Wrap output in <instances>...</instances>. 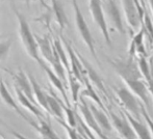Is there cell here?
<instances>
[{
    "instance_id": "1",
    "label": "cell",
    "mask_w": 153,
    "mask_h": 139,
    "mask_svg": "<svg viewBox=\"0 0 153 139\" xmlns=\"http://www.w3.org/2000/svg\"><path fill=\"white\" fill-rule=\"evenodd\" d=\"M12 8H13V10H14L15 15H16L17 20H18L19 38H20L21 44H22L25 52L27 53V55H28L30 58L33 59L34 61H36L38 65H41V68H42L46 63L40 57V51H39L38 42H36V36L31 32L28 22L26 21L25 17L20 13V10L16 7V5H14V3H12Z\"/></svg>"
},
{
    "instance_id": "2",
    "label": "cell",
    "mask_w": 153,
    "mask_h": 139,
    "mask_svg": "<svg viewBox=\"0 0 153 139\" xmlns=\"http://www.w3.org/2000/svg\"><path fill=\"white\" fill-rule=\"evenodd\" d=\"M107 63L113 67L115 72L122 78L124 82L134 80H142L143 75L139 68V63L135 61V58L125 59H111L107 58Z\"/></svg>"
},
{
    "instance_id": "3",
    "label": "cell",
    "mask_w": 153,
    "mask_h": 139,
    "mask_svg": "<svg viewBox=\"0 0 153 139\" xmlns=\"http://www.w3.org/2000/svg\"><path fill=\"white\" fill-rule=\"evenodd\" d=\"M125 18L131 31L141 30L146 13L139 0H121Z\"/></svg>"
},
{
    "instance_id": "4",
    "label": "cell",
    "mask_w": 153,
    "mask_h": 139,
    "mask_svg": "<svg viewBox=\"0 0 153 139\" xmlns=\"http://www.w3.org/2000/svg\"><path fill=\"white\" fill-rule=\"evenodd\" d=\"M72 4H73V10H74L75 25H76V28L78 30L79 35L82 38L83 43L87 45V47L89 48L90 52L92 53L94 58L98 61V58H97V55H96V50H95V40L92 36L91 30H90L89 26H88V23L85 20V17H83L80 8H79L77 0H72Z\"/></svg>"
},
{
    "instance_id": "5",
    "label": "cell",
    "mask_w": 153,
    "mask_h": 139,
    "mask_svg": "<svg viewBox=\"0 0 153 139\" xmlns=\"http://www.w3.org/2000/svg\"><path fill=\"white\" fill-rule=\"evenodd\" d=\"M116 93H117V96L121 101L122 105L129 112V114L132 117L134 116L135 119L140 121V115L142 113L143 105L139 102L134 93L127 89L126 87H120V88L116 89Z\"/></svg>"
},
{
    "instance_id": "6",
    "label": "cell",
    "mask_w": 153,
    "mask_h": 139,
    "mask_svg": "<svg viewBox=\"0 0 153 139\" xmlns=\"http://www.w3.org/2000/svg\"><path fill=\"white\" fill-rule=\"evenodd\" d=\"M89 8L93 20L96 23L98 28L100 29L105 42L108 45H111V35H109L108 27H107V22L105 20V14H104V10H103L101 0H90Z\"/></svg>"
},
{
    "instance_id": "7",
    "label": "cell",
    "mask_w": 153,
    "mask_h": 139,
    "mask_svg": "<svg viewBox=\"0 0 153 139\" xmlns=\"http://www.w3.org/2000/svg\"><path fill=\"white\" fill-rule=\"evenodd\" d=\"M102 7L103 10H104V14L111 20V24L116 28V30L119 31L122 35H125L126 33V29H125L124 24H123L120 10L115 0H105L102 4Z\"/></svg>"
},
{
    "instance_id": "8",
    "label": "cell",
    "mask_w": 153,
    "mask_h": 139,
    "mask_svg": "<svg viewBox=\"0 0 153 139\" xmlns=\"http://www.w3.org/2000/svg\"><path fill=\"white\" fill-rule=\"evenodd\" d=\"M62 43H64L65 47H66L67 53H68V56H69V61H70V73H69V74H72L79 82H82V81L85 80V79H83L85 78V77H83L85 69H83L82 63H81L78 55L73 50L72 47L70 46V44H69L66 40H62Z\"/></svg>"
},
{
    "instance_id": "9",
    "label": "cell",
    "mask_w": 153,
    "mask_h": 139,
    "mask_svg": "<svg viewBox=\"0 0 153 139\" xmlns=\"http://www.w3.org/2000/svg\"><path fill=\"white\" fill-rule=\"evenodd\" d=\"M14 78L15 84L14 86L18 87L27 98L32 102L33 104H36L38 106V103L34 100V96H33V89H32L30 80H29V77L23 72L22 70H19L17 73H10Z\"/></svg>"
},
{
    "instance_id": "10",
    "label": "cell",
    "mask_w": 153,
    "mask_h": 139,
    "mask_svg": "<svg viewBox=\"0 0 153 139\" xmlns=\"http://www.w3.org/2000/svg\"><path fill=\"white\" fill-rule=\"evenodd\" d=\"M144 30L141 28L131 38L130 45H129L128 49V54L129 57L131 58H135L137 57H147V52H146L145 45H144Z\"/></svg>"
},
{
    "instance_id": "11",
    "label": "cell",
    "mask_w": 153,
    "mask_h": 139,
    "mask_svg": "<svg viewBox=\"0 0 153 139\" xmlns=\"http://www.w3.org/2000/svg\"><path fill=\"white\" fill-rule=\"evenodd\" d=\"M36 38L38 42L40 54L51 65L56 58V53H55L53 44H51L50 40L47 36H36Z\"/></svg>"
},
{
    "instance_id": "12",
    "label": "cell",
    "mask_w": 153,
    "mask_h": 139,
    "mask_svg": "<svg viewBox=\"0 0 153 139\" xmlns=\"http://www.w3.org/2000/svg\"><path fill=\"white\" fill-rule=\"evenodd\" d=\"M111 117L115 128L118 130L121 136L124 139H137L135 137V132L133 130L132 126L130 123L126 121L125 118H120L119 116L115 114V113L111 112Z\"/></svg>"
},
{
    "instance_id": "13",
    "label": "cell",
    "mask_w": 153,
    "mask_h": 139,
    "mask_svg": "<svg viewBox=\"0 0 153 139\" xmlns=\"http://www.w3.org/2000/svg\"><path fill=\"white\" fill-rule=\"evenodd\" d=\"M0 99L7 105L8 107H10L12 109H14V110L16 111V112L18 113L22 118H24L25 121H27V123L31 124L32 121H30V119H29L28 117H27L26 115L22 112V110H21L20 107H19L16 102H15V99L13 98V96L10 95V93L8 91L7 87H6L5 83H4V81L2 80L1 78H0Z\"/></svg>"
},
{
    "instance_id": "14",
    "label": "cell",
    "mask_w": 153,
    "mask_h": 139,
    "mask_svg": "<svg viewBox=\"0 0 153 139\" xmlns=\"http://www.w3.org/2000/svg\"><path fill=\"white\" fill-rule=\"evenodd\" d=\"M80 101H81V104L79 105V110H80V112H81V114H82L87 125L89 126L90 128H92L100 137H102L103 139H106L104 134H103V132H101V129L99 128V126H98V124H97L96 119H95L94 115H93L91 109H90V106L85 103L82 98H80Z\"/></svg>"
},
{
    "instance_id": "15",
    "label": "cell",
    "mask_w": 153,
    "mask_h": 139,
    "mask_svg": "<svg viewBox=\"0 0 153 139\" xmlns=\"http://www.w3.org/2000/svg\"><path fill=\"white\" fill-rule=\"evenodd\" d=\"M15 88V93H16V96H17V99H18L19 103L22 107H24V108H26L28 111H30L32 114H34L36 116V118H38V121H43L44 119V114H43L42 111L39 109V107L36 106V104H33L30 100L28 99V98L26 97V96L24 95V93H22V91L20 90V89L18 88V87L14 86Z\"/></svg>"
},
{
    "instance_id": "16",
    "label": "cell",
    "mask_w": 153,
    "mask_h": 139,
    "mask_svg": "<svg viewBox=\"0 0 153 139\" xmlns=\"http://www.w3.org/2000/svg\"><path fill=\"white\" fill-rule=\"evenodd\" d=\"M126 83L127 86L130 88L133 93L140 98L142 102H144L147 107H149V88H147L146 84L142 80L128 81Z\"/></svg>"
},
{
    "instance_id": "17",
    "label": "cell",
    "mask_w": 153,
    "mask_h": 139,
    "mask_svg": "<svg viewBox=\"0 0 153 139\" xmlns=\"http://www.w3.org/2000/svg\"><path fill=\"white\" fill-rule=\"evenodd\" d=\"M51 12H52V16L54 17L61 30L62 31L68 26L69 21L66 13H65L64 6L59 0H51Z\"/></svg>"
},
{
    "instance_id": "18",
    "label": "cell",
    "mask_w": 153,
    "mask_h": 139,
    "mask_svg": "<svg viewBox=\"0 0 153 139\" xmlns=\"http://www.w3.org/2000/svg\"><path fill=\"white\" fill-rule=\"evenodd\" d=\"M42 69L45 71L46 75L48 76V79L50 81V83L57 89V90L61 93V95L64 98L65 102H66L67 106H69V101H68V98H67V95H66V90H65V86H64V82L59 79V77L57 76L56 74L54 73V71L51 69L47 63H45L44 65L42 67Z\"/></svg>"
},
{
    "instance_id": "19",
    "label": "cell",
    "mask_w": 153,
    "mask_h": 139,
    "mask_svg": "<svg viewBox=\"0 0 153 139\" xmlns=\"http://www.w3.org/2000/svg\"><path fill=\"white\" fill-rule=\"evenodd\" d=\"M29 80H30L32 89H33V96H34V100L38 103V105H40L43 109H44L46 112L49 113V107H48V101H47V95L43 91V89L41 88L40 84L36 82V80L34 79V77L31 74H28Z\"/></svg>"
},
{
    "instance_id": "20",
    "label": "cell",
    "mask_w": 153,
    "mask_h": 139,
    "mask_svg": "<svg viewBox=\"0 0 153 139\" xmlns=\"http://www.w3.org/2000/svg\"><path fill=\"white\" fill-rule=\"evenodd\" d=\"M77 55H78L79 59H80L81 63H82V67H83V69H85V74L88 75V78H89V80H91L99 89H101V90L103 91V93H106V90H105V88H104V85H103V81H102V79H101V77L97 74L96 71L93 69L92 65H90V63H88V61L85 60L82 56H80V55L78 54V52H77Z\"/></svg>"
},
{
    "instance_id": "21",
    "label": "cell",
    "mask_w": 153,
    "mask_h": 139,
    "mask_svg": "<svg viewBox=\"0 0 153 139\" xmlns=\"http://www.w3.org/2000/svg\"><path fill=\"white\" fill-rule=\"evenodd\" d=\"M126 117L128 119V121L130 123V125L132 126L134 132L137 134L140 139H152V136L150 134V130L147 126H145L143 123H141V121H137L134 117L131 116L129 113L126 114Z\"/></svg>"
},
{
    "instance_id": "22",
    "label": "cell",
    "mask_w": 153,
    "mask_h": 139,
    "mask_svg": "<svg viewBox=\"0 0 153 139\" xmlns=\"http://www.w3.org/2000/svg\"><path fill=\"white\" fill-rule=\"evenodd\" d=\"M31 126L39 132V134H40L43 139H56L59 137L52 130L49 121H46L44 119L39 121V124H36L32 121Z\"/></svg>"
},
{
    "instance_id": "23",
    "label": "cell",
    "mask_w": 153,
    "mask_h": 139,
    "mask_svg": "<svg viewBox=\"0 0 153 139\" xmlns=\"http://www.w3.org/2000/svg\"><path fill=\"white\" fill-rule=\"evenodd\" d=\"M90 109H91V111H92L93 115H94L95 119H96L97 124H98L99 128H100L104 133L111 131V123H109L107 116L104 114V112L101 111L100 109H98L96 106H94V105H90Z\"/></svg>"
},
{
    "instance_id": "24",
    "label": "cell",
    "mask_w": 153,
    "mask_h": 139,
    "mask_svg": "<svg viewBox=\"0 0 153 139\" xmlns=\"http://www.w3.org/2000/svg\"><path fill=\"white\" fill-rule=\"evenodd\" d=\"M47 101H48L49 113L59 121H64V107L57 100V98H55L54 96L47 95Z\"/></svg>"
},
{
    "instance_id": "25",
    "label": "cell",
    "mask_w": 153,
    "mask_h": 139,
    "mask_svg": "<svg viewBox=\"0 0 153 139\" xmlns=\"http://www.w3.org/2000/svg\"><path fill=\"white\" fill-rule=\"evenodd\" d=\"M53 47H54L55 52H56L57 56H59V60L65 67V69L68 71V73H70V61H69L68 57H67L68 53H67V51H65L62 42L59 40H57V38H55L53 40Z\"/></svg>"
},
{
    "instance_id": "26",
    "label": "cell",
    "mask_w": 153,
    "mask_h": 139,
    "mask_svg": "<svg viewBox=\"0 0 153 139\" xmlns=\"http://www.w3.org/2000/svg\"><path fill=\"white\" fill-rule=\"evenodd\" d=\"M139 68L141 71L143 78L146 79V81L148 82L149 85H152V80H151V72H150V63H148L147 57H139Z\"/></svg>"
},
{
    "instance_id": "27",
    "label": "cell",
    "mask_w": 153,
    "mask_h": 139,
    "mask_svg": "<svg viewBox=\"0 0 153 139\" xmlns=\"http://www.w3.org/2000/svg\"><path fill=\"white\" fill-rule=\"evenodd\" d=\"M85 89L81 93L80 97L83 98V97H88L90 98V99H92L93 101L95 102V103H97L100 107H102V102H101V100L99 99L98 95L96 93V91L94 90V88H93L92 84L89 82V80L88 79H85Z\"/></svg>"
},
{
    "instance_id": "28",
    "label": "cell",
    "mask_w": 153,
    "mask_h": 139,
    "mask_svg": "<svg viewBox=\"0 0 153 139\" xmlns=\"http://www.w3.org/2000/svg\"><path fill=\"white\" fill-rule=\"evenodd\" d=\"M69 85H70V89H71V93H72V99L73 102L76 103L77 100H78V95H79V90H80L81 84L72 74H69Z\"/></svg>"
},
{
    "instance_id": "29",
    "label": "cell",
    "mask_w": 153,
    "mask_h": 139,
    "mask_svg": "<svg viewBox=\"0 0 153 139\" xmlns=\"http://www.w3.org/2000/svg\"><path fill=\"white\" fill-rule=\"evenodd\" d=\"M142 28L144 30V35L147 36L149 42L153 44V23L150 19V17L147 14L145 15L143 20V25H142Z\"/></svg>"
},
{
    "instance_id": "30",
    "label": "cell",
    "mask_w": 153,
    "mask_h": 139,
    "mask_svg": "<svg viewBox=\"0 0 153 139\" xmlns=\"http://www.w3.org/2000/svg\"><path fill=\"white\" fill-rule=\"evenodd\" d=\"M12 38H6V40L0 42V63L4 61L8 57L10 47H12Z\"/></svg>"
},
{
    "instance_id": "31",
    "label": "cell",
    "mask_w": 153,
    "mask_h": 139,
    "mask_svg": "<svg viewBox=\"0 0 153 139\" xmlns=\"http://www.w3.org/2000/svg\"><path fill=\"white\" fill-rule=\"evenodd\" d=\"M64 107V111L66 113L67 116V123H68V126L74 129L76 127V114L75 112L70 108V106H62Z\"/></svg>"
},
{
    "instance_id": "32",
    "label": "cell",
    "mask_w": 153,
    "mask_h": 139,
    "mask_svg": "<svg viewBox=\"0 0 153 139\" xmlns=\"http://www.w3.org/2000/svg\"><path fill=\"white\" fill-rule=\"evenodd\" d=\"M59 123L62 124V126H64L65 128L67 129V132H68V135H69V138L70 139H79L78 138V135H77V133H76V131H75L73 128H71V127H69L68 125H65L64 124V121H59Z\"/></svg>"
},
{
    "instance_id": "33",
    "label": "cell",
    "mask_w": 153,
    "mask_h": 139,
    "mask_svg": "<svg viewBox=\"0 0 153 139\" xmlns=\"http://www.w3.org/2000/svg\"><path fill=\"white\" fill-rule=\"evenodd\" d=\"M142 113H143L144 117H145L146 121H147L148 126H149V129L151 130V132H152V136H153V121H151V118H150L149 115H148V113L146 112V110H145V109H144V107H142Z\"/></svg>"
},
{
    "instance_id": "34",
    "label": "cell",
    "mask_w": 153,
    "mask_h": 139,
    "mask_svg": "<svg viewBox=\"0 0 153 139\" xmlns=\"http://www.w3.org/2000/svg\"><path fill=\"white\" fill-rule=\"evenodd\" d=\"M10 134L14 135L17 139H31V138H28V137H25V136H23L22 134L18 133V132H15V131H10Z\"/></svg>"
},
{
    "instance_id": "35",
    "label": "cell",
    "mask_w": 153,
    "mask_h": 139,
    "mask_svg": "<svg viewBox=\"0 0 153 139\" xmlns=\"http://www.w3.org/2000/svg\"><path fill=\"white\" fill-rule=\"evenodd\" d=\"M149 1V5H150V8H151V12L153 14V0H148Z\"/></svg>"
},
{
    "instance_id": "36",
    "label": "cell",
    "mask_w": 153,
    "mask_h": 139,
    "mask_svg": "<svg viewBox=\"0 0 153 139\" xmlns=\"http://www.w3.org/2000/svg\"><path fill=\"white\" fill-rule=\"evenodd\" d=\"M149 91L151 93V95L153 97V85H149Z\"/></svg>"
},
{
    "instance_id": "37",
    "label": "cell",
    "mask_w": 153,
    "mask_h": 139,
    "mask_svg": "<svg viewBox=\"0 0 153 139\" xmlns=\"http://www.w3.org/2000/svg\"><path fill=\"white\" fill-rule=\"evenodd\" d=\"M140 2H141V4L143 5V7H145V4H144V0H140Z\"/></svg>"
},
{
    "instance_id": "38",
    "label": "cell",
    "mask_w": 153,
    "mask_h": 139,
    "mask_svg": "<svg viewBox=\"0 0 153 139\" xmlns=\"http://www.w3.org/2000/svg\"><path fill=\"white\" fill-rule=\"evenodd\" d=\"M25 1H26V3L28 4L29 2H32V1H34V0H25Z\"/></svg>"
},
{
    "instance_id": "39",
    "label": "cell",
    "mask_w": 153,
    "mask_h": 139,
    "mask_svg": "<svg viewBox=\"0 0 153 139\" xmlns=\"http://www.w3.org/2000/svg\"><path fill=\"white\" fill-rule=\"evenodd\" d=\"M0 139H4V138H3V136H2V135H0Z\"/></svg>"
},
{
    "instance_id": "40",
    "label": "cell",
    "mask_w": 153,
    "mask_h": 139,
    "mask_svg": "<svg viewBox=\"0 0 153 139\" xmlns=\"http://www.w3.org/2000/svg\"><path fill=\"white\" fill-rule=\"evenodd\" d=\"M56 139H59V137H57V138H56Z\"/></svg>"
}]
</instances>
